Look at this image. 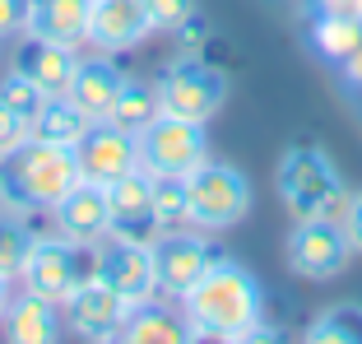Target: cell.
Returning <instances> with one entry per match:
<instances>
[{
  "label": "cell",
  "instance_id": "obj_1",
  "mask_svg": "<svg viewBox=\"0 0 362 344\" xmlns=\"http://www.w3.org/2000/svg\"><path fill=\"white\" fill-rule=\"evenodd\" d=\"M265 312V289L246 265L218 256L200 275L195 289L181 293V316L195 335H218V340H237L242 331L260 326Z\"/></svg>",
  "mask_w": 362,
  "mask_h": 344
},
{
  "label": "cell",
  "instance_id": "obj_2",
  "mask_svg": "<svg viewBox=\"0 0 362 344\" xmlns=\"http://www.w3.org/2000/svg\"><path fill=\"white\" fill-rule=\"evenodd\" d=\"M79 182L75 149L47 144L37 135L10 149L0 159V205L10 214H33V210H56L61 195Z\"/></svg>",
  "mask_w": 362,
  "mask_h": 344
},
{
  "label": "cell",
  "instance_id": "obj_3",
  "mask_svg": "<svg viewBox=\"0 0 362 344\" xmlns=\"http://www.w3.org/2000/svg\"><path fill=\"white\" fill-rule=\"evenodd\" d=\"M279 195H284L288 214L307 224V219H330V224H344L349 214V200L353 195L344 191L339 182V168L320 149L311 144H293V149L279 159Z\"/></svg>",
  "mask_w": 362,
  "mask_h": 344
},
{
  "label": "cell",
  "instance_id": "obj_4",
  "mask_svg": "<svg viewBox=\"0 0 362 344\" xmlns=\"http://www.w3.org/2000/svg\"><path fill=\"white\" fill-rule=\"evenodd\" d=\"M186 200H191V228L218 233L246 219L251 210V182L246 172L223 159H204L195 172H186Z\"/></svg>",
  "mask_w": 362,
  "mask_h": 344
},
{
  "label": "cell",
  "instance_id": "obj_5",
  "mask_svg": "<svg viewBox=\"0 0 362 344\" xmlns=\"http://www.w3.org/2000/svg\"><path fill=\"white\" fill-rule=\"evenodd\" d=\"M223 103H228V75L214 70L209 61H200V56L172 61L158 79V112H168V117H186V121L209 126Z\"/></svg>",
  "mask_w": 362,
  "mask_h": 344
},
{
  "label": "cell",
  "instance_id": "obj_6",
  "mask_svg": "<svg viewBox=\"0 0 362 344\" xmlns=\"http://www.w3.org/2000/svg\"><path fill=\"white\" fill-rule=\"evenodd\" d=\"M84 280H93V247H79V242H70V237H61V233L56 237H33V251H28L23 275H19V284L28 293L65 307V298Z\"/></svg>",
  "mask_w": 362,
  "mask_h": 344
},
{
  "label": "cell",
  "instance_id": "obj_7",
  "mask_svg": "<svg viewBox=\"0 0 362 344\" xmlns=\"http://www.w3.org/2000/svg\"><path fill=\"white\" fill-rule=\"evenodd\" d=\"M204 159H209V135H204L200 121L158 112L149 126L139 130V168L149 177H186Z\"/></svg>",
  "mask_w": 362,
  "mask_h": 344
},
{
  "label": "cell",
  "instance_id": "obj_8",
  "mask_svg": "<svg viewBox=\"0 0 362 344\" xmlns=\"http://www.w3.org/2000/svg\"><path fill=\"white\" fill-rule=\"evenodd\" d=\"M149 256H153V284H158V293L172 298V302H181V293L195 289L200 275L223 256V251L204 237V228L195 233V228L186 224V228H163L149 242Z\"/></svg>",
  "mask_w": 362,
  "mask_h": 344
},
{
  "label": "cell",
  "instance_id": "obj_9",
  "mask_svg": "<svg viewBox=\"0 0 362 344\" xmlns=\"http://www.w3.org/2000/svg\"><path fill=\"white\" fill-rule=\"evenodd\" d=\"M93 280H103L112 293L135 307V302L158 298V284H153V256L144 242H121V237H103L93 247Z\"/></svg>",
  "mask_w": 362,
  "mask_h": 344
},
{
  "label": "cell",
  "instance_id": "obj_10",
  "mask_svg": "<svg viewBox=\"0 0 362 344\" xmlns=\"http://www.w3.org/2000/svg\"><path fill=\"white\" fill-rule=\"evenodd\" d=\"M349 256H353L349 237L330 219H307V224H298L293 237H288V270L302 275V280H316V284L334 280V275H344Z\"/></svg>",
  "mask_w": 362,
  "mask_h": 344
},
{
  "label": "cell",
  "instance_id": "obj_11",
  "mask_svg": "<svg viewBox=\"0 0 362 344\" xmlns=\"http://www.w3.org/2000/svg\"><path fill=\"white\" fill-rule=\"evenodd\" d=\"M163 233L158 214H153V191H149V172L135 168L117 182H107V237L121 242H144Z\"/></svg>",
  "mask_w": 362,
  "mask_h": 344
},
{
  "label": "cell",
  "instance_id": "obj_12",
  "mask_svg": "<svg viewBox=\"0 0 362 344\" xmlns=\"http://www.w3.org/2000/svg\"><path fill=\"white\" fill-rule=\"evenodd\" d=\"M75 163L84 182H98V186L117 182V177L139 168V135L112 126V121H93L88 135L75 144Z\"/></svg>",
  "mask_w": 362,
  "mask_h": 344
},
{
  "label": "cell",
  "instance_id": "obj_13",
  "mask_svg": "<svg viewBox=\"0 0 362 344\" xmlns=\"http://www.w3.org/2000/svg\"><path fill=\"white\" fill-rule=\"evenodd\" d=\"M10 70H19V75L28 79V84H37L47 98H61V93H70V84H75L79 52L52 42V38H37V33H23L19 42H14Z\"/></svg>",
  "mask_w": 362,
  "mask_h": 344
},
{
  "label": "cell",
  "instance_id": "obj_14",
  "mask_svg": "<svg viewBox=\"0 0 362 344\" xmlns=\"http://www.w3.org/2000/svg\"><path fill=\"white\" fill-rule=\"evenodd\" d=\"M126 312H130V302L121 298V293H112L103 280H84L65 298V326L88 344H107L121 331Z\"/></svg>",
  "mask_w": 362,
  "mask_h": 344
},
{
  "label": "cell",
  "instance_id": "obj_15",
  "mask_svg": "<svg viewBox=\"0 0 362 344\" xmlns=\"http://www.w3.org/2000/svg\"><path fill=\"white\" fill-rule=\"evenodd\" d=\"M149 33V0H93V10H88V47H98L103 56L130 52Z\"/></svg>",
  "mask_w": 362,
  "mask_h": 344
},
{
  "label": "cell",
  "instance_id": "obj_16",
  "mask_svg": "<svg viewBox=\"0 0 362 344\" xmlns=\"http://www.w3.org/2000/svg\"><path fill=\"white\" fill-rule=\"evenodd\" d=\"M56 219V233L79 242V247H98L107 237V186L98 182H84L79 177L70 191L61 195V205L52 210Z\"/></svg>",
  "mask_w": 362,
  "mask_h": 344
},
{
  "label": "cell",
  "instance_id": "obj_17",
  "mask_svg": "<svg viewBox=\"0 0 362 344\" xmlns=\"http://www.w3.org/2000/svg\"><path fill=\"white\" fill-rule=\"evenodd\" d=\"M0 331H5V344H61L65 335L61 302H47L28 289L14 293L5 316H0Z\"/></svg>",
  "mask_w": 362,
  "mask_h": 344
},
{
  "label": "cell",
  "instance_id": "obj_18",
  "mask_svg": "<svg viewBox=\"0 0 362 344\" xmlns=\"http://www.w3.org/2000/svg\"><path fill=\"white\" fill-rule=\"evenodd\" d=\"M186 340H191V326H186L181 307H172V298L163 302L158 293L149 302H135L121 321V331L107 344H186Z\"/></svg>",
  "mask_w": 362,
  "mask_h": 344
},
{
  "label": "cell",
  "instance_id": "obj_19",
  "mask_svg": "<svg viewBox=\"0 0 362 344\" xmlns=\"http://www.w3.org/2000/svg\"><path fill=\"white\" fill-rule=\"evenodd\" d=\"M88 10L93 0H28V33L79 52L88 42Z\"/></svg>",
  "mask_w": 362,
  "mask_h": 344
},
{
  "label": "cell",
  "instance_id": "obj_20",
  "mask_svg": "<svg viewBox=\"0 0 362 344\" xmlns=\"http://www.w3.org/2000/svg\"><path fill=\"white\" fill-rule=\"evenodd\" d=\"M121 88H126V70H117L107 56H93V61H79L75 84H70V98H75L93 121H107V112L117 108Z\"/></svg>",
  "mask_w": 362,
  "mask_h": 344
},
{
  "label": "cell",
  "instance_id": "obj_21",
  "mask_svg": "<svg viewBox=\"0 0 362 344\" xmlns=\"http://www.w3.org/2000/svg\"><path fill=\"white\" fill-rule=\"evenodd\" d=\"M88 126H93V117H88V112L79 108L70 93L47 98L42 112L33 117V135H37V140H47V144H65V149H75V144L88 135Z\"/></svg>",
  "mask_w": 362,
  "mask_h": 344
},
{
  "label": "cell",
  "instance_id": "obj_22",
  "mask_svg": "<svg viewBox=\"0 0 362 344\" xmlns=\"http://www.w3.org/2000/svg\"><path fill=\"white\" fill-rule=\"evenodd\" d=\"M302 344H362V307L358 302H339L330 312H320L307 326Z\"/></svg>",
  "mask_w": 362,
  "mask_h": 344
},
{
  "label": "cell",
  "instance_id": "obj_23",
  "mask_svg": "<svg viewBox=\"0 0 362 344\" xmlns=\"http://www.w3.org/2000/svg\"><path fill=\"white\" fill-rule=\"evenodd\" d=\"M158 117V88L139 84V79H126V88H121L117 108L107 112V121L121 130H130V135H139V130L149 126V121Z\"/></svg>",
  "mask_w": 362,
  "mask_h": 344
},
{
  "label": "cell",
  "instance_id": "obj_24",
  "mask_svg": "<svg viewBox=\"0 0 362 344\" xmlns=\"http://www.w3.org/2000/svg\"><path fill=\"white\" fill-rule=\"evenodd\" d=\"M153 191V214L163 228H186L191 224V200H186V177H149Z\"/></svg>",
  "mask_w": 362,
  "mask_h": 344
},
{
  "label": "cell",
  "instance_id": "obj_25",
  "mask_svg": "<svg viewBox=\"0 0 362 344\" xmlns=\"http://www.w3.org/2000/svg\"><path fill=\"white\" fill-rule=\"evenodd\" d=\"M28 251H33V233H28V224H23V219H0V280L19 284Z\"/></svg>",
  "mask_w": 362,
  "mask_h": 344
},
{
  "label": "cell",
  "instance_id": "obj_26",
  "mask_svg": "<svg viewBox=\"0 0 362 344\" xmlns=\"http://www.w3.org/2000/svg\"><path fill=\"white\" fill-rule=\"evenodd\" d=\"M316 47L330 56V61H349V56L362 52V28L349 23V19H325L316 28Z\"/></svg>",
  "mask_w": 362,
  "mask_h": 344
},
{
  "label": "cell",
  "instance_id": "obj_27",
  "mask_svg": "<svg viewBox=\"0 0 362 344\" xmlns=\"http://www.w3.org/2000/svg\"><path fill=\"white\" fill-rule=\"evenodd\" d=\"M0 103H5V108H14L19 117H28V121H33L37 112H42L47 93H42L37 84H28L19 70H10V75H0Z\"/></svg>",
  "mask_w": 362,
  "mask_h": 344
},
{
  "label": "cell",
  "instance_id": "obj_28",
  "mask_svg": "<svg viewBox=\"0 0 362 344\" xmlns=\"http://www.w3.org/2000/svg\"><path fill=\"white\" fill-rule=\"evenodd\" d=\"M28 135H33V121L19 117L14 108H5V103H0V159H5L10 149H19Z\"/></svg>",
  "mask_w": 362,
  "mask_h": 344
},
{
  "label": "cell",
  "instance_id": "obj_29",
  "mask_svg": "<svg viewBox=\"0 0 362 344\" xmlns=\"http://www.w3.org/2000/svg\"><path fill=\"white\" fill-rule=\"evenodd\" d=\"M191 14H195V0H149L153 28H181Z\"/></svg>",
  "mask_w": 362,
  "mask_h": 344
},
{
  "label": "cell",
  "instance_id": "obj_30",
  "mask_svg": "<svg viewBox=\"0 0 362 344\" xmlns=\"http://www.w3.org/2000/svg\"><path fill=\"white\" fill-rule=\"evenodd\" d=\"M28 33V0H0V38Z\"/></svg>",
  "mask_w": 362,
  "mask_h": 344
},
{
  "label": "cell",
  "instance_id": "obj_31",
  "mask_svg": "<svg viewBox=\"0 0 362 344\" xmlns=\"http://www.w3.org/2000/svg\"><path fill=\"white\" fill-rule=\"evenodd\" d=\"M344 237H349V247H353V256H362V191L349 200V214H344Z\"/></svg>",
  "mask_w": 362,
  "mask_h": 344
},
{
  "label": "cell",
  "instance_id": "obj_32",
  "mask_svg": "<svg viewBox=\"0 0 362 344\" xmlns=\"http://www.w3.org/2000/svg\"><path fill=\"white\" fill-rule=\"evenodd\" d=\"M233 344H288V335H284V331H274V326H265V321H260V326H251V331H242V335H237Z\"/></svg>",
  "mask_w": 362,
  "mask_h": 344
},
{
  "label": "cell",
  "instance_id": "obj_33",
  "mask_svg": "<svg viewBox=\"0 0 362 344\" xmlns=\"http://www.w3.org/2000/svg\"><path fill=\"white\" fill-rule=\"evenodd\" d=\"M10 298H14V284H10V280H0V316H5V307H10Z\"/></svg>",
  "mask_w": 362,
  "mask_h": 344
},
{
  "label": "cell",
  "instance_id": "obj_34",
  "mask_svg": "<svg viewBox=\"0 0 362 344\" xmlns=\"http://www.w3.org/2000/svg\"><path fill=\"white\" fill-rule=\"evenodd\" d=\"M186 344H233V340H218V335H195L191 331V340H186Z\"/></svg>",
  "mask_w": 362,
  "mask_h": 344
}]
</instances>
